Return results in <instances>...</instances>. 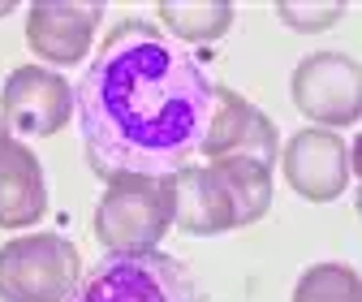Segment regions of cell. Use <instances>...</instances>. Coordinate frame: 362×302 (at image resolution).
Returning a JSON list of instances; mask_svg holds the SVG:
<instances>
[{
	"label": "cell",
	"mask_w": 362,
	"mask_h": 302,
	"mask_svg": "<svg viewBox=\"0 0 362 302\" xmlns=\"http://www.w3.org/2000/svg\"><path fill=\"white\" fill-rule=\"evenodd\" d=\"M74 104L95 178H173L203 151L216 82L160 26L125 18L78 78Z\"/></svg>",
	"instance_id": "6da1fadb"
},
{
	"label": "cell",
	"mask_w": 362,
	"mask_h": 302,
	"mask_svg": "<svg viewBox=\"0 0 362 302\" xmlns=\"http://www.w3.org/2000/svg\"><path fill=\"white\" fill-rule=\"evenodd\" d=\"M173 178H112L95 207V238L112 255H143L156 250L173 229Z\"/></svg>",
	"instance_id": "7a4b0ae2"
},
{
	"label": "cell",
	"mask_w": 362,
	"mask_h": 302,
	"mask_svg": "<svg viewBox=\"0 0 362 302\" xmlns=\"http://www.w3.org/2000/svg\"><path fill=\"white\" fill-rule=\"evenodd\" d=\"M82 285V255L61 233H22L0 246V302H69Z\"/></svg>",
	"instance_id": "3957f363"
},
{
	"label": "cell",
	"mask_w": 362,
	"mask_h": 302,
	"mask_svg": "<svg viewBox=\"0 0 362 302\" xmlns=\"http://www.w3.org/2000/svg\"><path fill=\"white\" fill-rule=\"evenodd\" d=\"M69 302H207L186 264L164 250L108 255Z\"/></svg>",
	"instance_id": "277c9868"
},
{
	"label": "cell",
	"mask_w": 362,
	"mask_h": 302,
	"mask_svg": "<svg viewBox=\"0 0 362 302\" xmlns=\"http://www.w3.org/2000/svg\"><path fill=\"white\" fill-rule=\"evenodd\" d=\"M293 108L320 129H345L362 117V65L345 52H315L289 78Z\"/></svg>",
	"instance_id": "5b68a950"
},
{
	"label": "cell",
	"mask_w": 362,
	"mask_h": 302,
	"mask_svg": "<svg viewBox=\"0 0 362 302\" xmlns=\"http://www.w3.org/2000/svg\"><path fill=\"white\" fill-rule=\"evenodd\" d=\"M74 112V86L48 65H22L0 86V121L9 134L48 139Z\"/></svg>",
	"instance_id": "8992f818"
},
{
	"label": "cell",
	"mask_w": 362,
	"mask_h": 302,
	"mask_svg": "<svg viewBox=\"0 0 362 302\" xmlns=\"http://www.w3.org/2000/svg\"><path fill=\"white\" fill-rule=\"evenodd\" d=\"M199 156H207V164L211 160H250V164L272 168L281 156L276 121L263 108H255L246 95L229 91V86H216V108H211V125H207Z\"/></svg>",
	"instance_id": "52a82bcc"
},
{
	"label": "cell",
	"mask_w": 362,
	"mask_h": 302,
	"mask_svg": "<svg viewBox=\"0 0 362 302\" xmlns=\"http://www.w3.org/2000/svg\"><path fill=\"white\" fill-rule=\"evenodd\" d=\"M281 168L306 203H332L349 186V147L337 129H298L281 151Z\"/></svg>",
	"instance_id": "ba28073f"
},
{
	"label": "cell",
	"mask_w": 362,
	"mask_h": 302,
	"mask_svg": "<svg viewBox=\"0 0 362 302\" xmlns=\"http://www.w3.org/2000/svg\"><path fill=\"white\" fill-rule=\"evenodd\" d=\"M100 18L104 5H95V0H39L26 13V43L39 61L78 65L90 52Z\"/></svg>",
	"instance_id": "9c48e42d"
},
{
	"label": "cell",
	"mask_w": 362,
	"mask_h": 302,
	"mask_svg": "<svg viewBox=\"0 0 362 302\" xmlns=\"http://www.w3.org/2000/svg\"><path fill=\"white\" fill-rule=\"evenodd\" d=\"M173 194H177L173 229L190 233V238H211L224 229H238L229 186H224L216 164H186L181 173H173Z\"/></svg>",
	"instance_id": "30bf717a"
},
{
	"label": "cell",
	"mask_w": 362,
	"mask_h": 302,
	"mask_svg": "<svg viewBox=\"0 0 362 302\" xmlns=\"http://www.w3.org/2000/svg\"><path fill=\"white\" fill-rule=\"evenodd\" d=\"M48 211L39 156L0 121V229H30Z\"/></svg>",
	"instance_id": "8fae6325"
},
{
	"label": "cell",
	"mask_w": 362,
	"mask_h": 302,
	"mask_svg": "<svg viewBox=\"0 0 362 302\" xmlns=\"http://www.w3.org/2000/svg\"><path fill=\"white\" fill-rule=\"evenodd\" d=\"M160 26H168V35H177L181 43H211L233 26V5L229 0H164Z\"/></svg>",
	"instance_id": "7c38bea8"
},
{
	"label": "cell",
	"mask_w": 362,
	"mask_h": 302,
	"mask_svg": "<svg viewBox=\"0 0 362 302\" xmlns=\"http://www.w3.org/2000/svg\"><path fill=\"white\" fill-rule=\"evenodd\" d=\"M220 168L224 186H229L233 211H238V229L255 225L272 211V168L250 164V160H211Z\"/></svg>",
	"instance_id": "4fadbf2b"
},
{
	"label": "cell",
	"mask_w": 362,
	"mask_h": 302,
	"mask_svg": "<svg viewBox=\"0 0 362 302\" xmlns=\"http://www.w3.org/2000/svg\"><path fill=\"white\" fill-rule=\"evenodd\" d=\"M293 302H362V277L345 264H315L298 277Z\"/></svg>",
	"instance_id": "5bb4252c"
},
{
	"label": "cell",
	"mask_w": 362,
	"mask_h": 302,
	"mask_svg": "<svg viewBox=\"0 0 362 302\" xmlns=\"http://www.w3.org/2000/svg\"><path fill=\"white\" fill-rule=\"evenodd\" d=\"M276 13L298 35H320V30H328L345 18V5L341 0H281Z\"/></svg>",
	"instance_id": "9a60e30c"
},
{
	"label": "cell",
	"mask_w": 362,
	"mask_h": 302,
	"mask_svg": "<svg viewBox=\"0 0 362 302\" xmlns=\"http://www.w3.org/2000/svg\"><path fill=\"white\" fill-rule=\"evenodd\" d=\"M349 173H358V178H362V134H358L354 147H349Z\"/></svg>",
	"instance_id": "2e32d148"
},
{
	"label": "cell",
	"mask_w": 362,
	"mask_h": 302,
	"mask_svg": "<svg viewBox=\"0 0 362 302\" xmlns=\"http://www.w3.org/2000/svg\"><path fill=\"white\" fill-rule=\"evenodd\" d=\"M5 13H13V0H0V18H5Z\"/></svg>",
	"instance_id": "e0dca14e"
},
{
	"label": "cell",
	"mask_w": 362,
	"mask_h": 302,
	"mask_svg": "<svg viewBox=\"0 0 362 302\" xmlns=\"http://www.w3.org/2000/svg\"><path fill=\"white\" fill-rule=\"evenodd\" d=\"M358 216H362V186H358Z\"/></svg>",
	"instance_id": "ac0fdd59"
}]
</instances>
